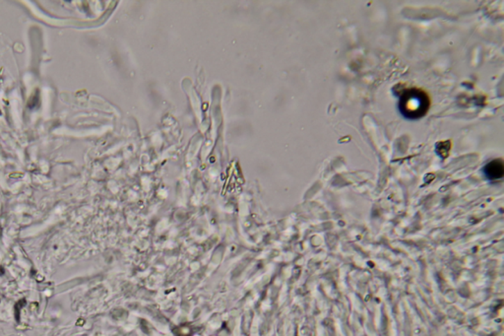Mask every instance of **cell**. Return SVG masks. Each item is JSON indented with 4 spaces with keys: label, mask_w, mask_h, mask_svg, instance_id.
I'll return each mask as SVG.
<instances>
[{
    "label": "cell",
    "mask_w": 504,
    "mask_h": 336,
    "mask_svg": "<svg viewBox=\"0 0 504 336\" xmlns=\"http://www.w3.org/2000/svg\"><path fill=\"white\" fill-rule=\"evenodd\" d=\"M432 106L430 95L422 88H406L402 90L398 100L400 115L407 120L415 122L428 115Z\"/></svg>",
    "instance_id": "1"
},
{
    "label": "cell",
    "mask_w": 504,
    "mask_h": 336,
    "mask_svg": "<svg viewBox=\"0 0 504 336\" xmlns=\"http://www.w3.org/2000/svg\"><path fill=\"white\" fill-rule=\"evenodd\" d=\"M485 176L489 181H498L503 179L504 176V164L501 159H494L487 163L484 167Z\"/></svg>",
    "instance_id": "2"
},
{
    "label": "cell",
    "mask_w": 504,
    "mask_h": 336,
    "mask_svg": "<svg viewBox=\"0 0 504 336\" xmlns=\"http://www.w3.org/2000/svg\"><path fill=\"white\" fill-rule=\"evenodd\" d=\"M450 141L439 142L437 145V153L440 157L446 158L450 151Z\"/></svg>",
    "instance_id": "3"
}]
</instances>
